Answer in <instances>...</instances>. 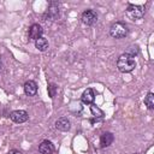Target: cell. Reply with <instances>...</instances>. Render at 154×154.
Segmentation results:
<instances>
[{
  "label": "cell",
  "instance_id": "3957f363",
  "mask_svg": "<svg viewBox=\"0 0 154 154\" xmlns=\"http://www.w3.org/2000/svg\"><path fill=\"white\" fill-rule=\"evenodd\" d=\"M126 16L132 19V20H136V19H141L143 16H144V7L141 6V5H134V4H130L126 8Z\"/></svg>",
  "mask_w": 154,
  "mask_h": 154
},
{
  "label": "cell",
  "instance_id": "5b68a950",
  "mask_svg": "<svg viewBox=\"0 0 154 154\" xmlns=\"http://www.w3.org/2000/svg\"><path fill=\"white\" fill-rule=\"evenodd\" d=\"M10 118H11L14 123H24V122H26V120L29 119V116H28V113H26L25 111H23V109H17V111L11 112Z\"/></svg>",
  "mask_w": 154,
  "mask_h": 154
},
{
  "label": "cell",
  "instance_id": "9a60e30c",
  "mask_svg": "<svg viewBox=\"0 0 154 154\" xmlns=\"http://www.w3.org/2000/svg\"><path fill=\"white\" fill-rule=\"evenodd\" d=\"M55 91H57V85L55 84H49V87H48V93H49V96L53 99L54 96H55Z\"/></svg>",
  "mask_w": 154,
  "mask_h": 154
},
{
  "label": "cell",
  "instance_id": "7c38bea8",
  "mask_svg": "<svg viewBox=\"0 0 154 154\" xmlns=\"http://www.w3.org/2000/svg\"><path fill=\"white\" fill-rule=\"evenodd\" d=\"M35 47H36L38 51L45 52V51L48 48V41H47V38H45L43 36L40 37V38H37V40L35 41Z\"/></svg>",
  "mask_w": 154,
  "mask_h": 154
},
{
  "label": "cell",
  "instance_id": "8992f818",
  "mask_svg": "<svg viewBox=\"0 0 154 154\" xmlns=\"http://www.w3.org/2000/svg\"><path fill=\"white\" fill-rule=\"evenodd\" d=\"M42 34H43V29L38 24H32L29 28V40L36 41L37 38L42 37Z\"/></svg>",
  "mask_w": 154,
  "mask_h": 154
},
{
  "label": "cell",
  "instance_id": "7a4b0ae2",
  "mask_svg": "<svg viewBox=\"0 0 154 154\" xmlns=\"http://www.w3.org/2000/svg\"><path fill=\"white\" fill-rule=\"evenodd\" d=\"M109 34L112 37L114 38H123L128 35V26L125 23L123 22H116L111 29H109Z\"/></svg>",
  "mask_w": 154,
  "mask_h": 154
},
{
  "label": "cell",
  "instance_id": "6da1fadb",
  "mask_svg": "<svg viewBox=\"0 0 154 154\" xmlns=\"http://www.w3.org/2000/svg\"><path fill=\"white\" fill-rule=\"evenodd\" d=\"M135 66H136V61H135L134 57L124 53L118 58L117 67L120 72H130L135 69Z\"/></svg>",
  "mask_w": 154,
  "mask_h": 154
},
{
  "label": "cell",
  "instance_id": "9c48e42d",
  "mask_svg": "<svg viewBox=\"0 0 154 154\" xmlns=\"http://www.w3.org/2000/svg\"><path fill=\"white\" fill-rule=\"evenodd\" d=\"M94 99H95V94H94L93 89H90V88L85 89L83 91V94H82V97H81L82 102L83 103H87V105H91L94 102Z\"/></svg>",
  "mask_w": 154,
  "mask_h": 154
},
{
  "label": "cell",
  "instance_id": "5bb4252c",
  "mask_svg": "<svg viewBox=\"0 0 154 154\" xmlns=\"http://www.w3.org/2000/svg\"><path fill=\"white\" fill-rule=\"evenodd\" d=\"M90 111H91V113H93V116L94 117H96V118H102L103 117V112L96 106V105H90Z\"/></svg>",
  "mask_w": 154,
  "mask_h": 154
},
{
  "label": "cell",
  "instance_id": "277c9868",
  "mask_svg": "<svg viewBox=\"0 0 154 154\" xmlns=\"http://www.w3.org/2000/svg\"><path fill=\"white\" fill-rule=\"evenodd\" d=\"M82 23L85 25H93L97 20V16L93 10H87L82 13Z\"/></svg>",
  "mask_w": 154,
  "mask_h": 154
},
{
  "label": "cell",
  "instance_id": "4fadbf2b",
  "mask_svg": "<svg viewBox=\"0 0 154 154\" xmlns=\"http://www.w3.org/2000/svg\"><path fill=\"white\" fill-rule=\"evenodd\" d=\"M144 105L149 109H153L154 108V94L153 93H148L147 94V96L144 97Z\"/></svg>",
  "mask_w": 154,
  "mask_h": 154
},
{
  "label": "cell",
  "instance_id": "2e32d148",
  "mask_svg": "<svg viewBox=\"0 0 154 154\" xmlns=\"http://www.w3.org/2000/svg\"><path fill=\"white\" fill-rule=\"evenodd\" d=\"M7 154H22V152H20V150H17V149H12V150H10Z\"/></svg>",
  "mask_w": 154,
  "mask_h": 154
},
{
  "label": "cell",
  "instance_id": "ba28073f",
  "mask_svg": "<svg viewBox=\"0 0 154 154\" xmlns=\"http://www.w3.org/2000/svg\"><path fill=\"white\" fill-rule=\"evenodd\" d=\"M38 152L41 154H52L54 152V146L51 141H42L38 146Z\"/></svg>",
  "mask_w": 154,
  "mask_h": 154
},
{
  "label": "cell",
  "instance_id": "52a82bcc",
  "mask_svg": "<svg viewBox=\"0 0 154 154\" xmlns=\"http://www.w3.org/2000/svg\"><path fill=\"white\" fill-rule=\"evenodd\" d=\"M24 93L28 96H35L37 94V84L34 81H28L24 84Z\"/></svg>",
  "mask_w": 154,
  "mask_h": 154
},
{
  "label": "cell",
  "instance_id": "30bf717a",
  "mask_svg": "<svg viewBox=\"0 0 154 154\" xmlns=\"http://www.w3.org/2000/svg\"><path fill=\"white\" fill-rule=\"evenodd\" d=\"M55 128H57L58 130H60V131H67V130H70V128H71V123H70V120H69L67 118L61 117V118H59V119L55 122Z\"/></svg>",
  "mask_w": 154,
  "mask_h": 154
},
{
  "label": "cell",
  "instance_id": "8fae6325",
  "mask_svg": "<svg viewBox=\"0 0 154 154\" xmlns=\"http://www.w3.org/2000/svg\"><path fill=\"white\" fill-rule=\"evenodd\" d=\"M114 140V136L112 132H103L100 137V147L101 148H106L108 147Z\"/></svg>",
  "mask_w": 154,
  "mask_h": 154
}]
</instances>
